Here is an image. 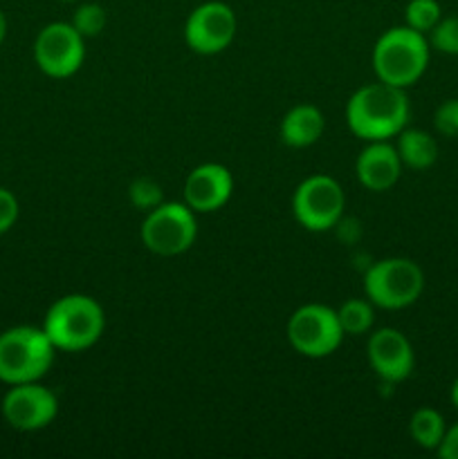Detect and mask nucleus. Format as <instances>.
I'll use <instances>...</instances> for the list:
<instances>
[{
    "mask_svg": "<svg viewBox=\"0 0 458 459\" xmlns=\"http://www.w3.org/2000/svg\"><path fill=\"white\" fill-rule=\"evenodd\" d=\"M411 106L407 92L389 83H366L350 94L346 103V126L364 142L398 137L409 124Z\"/></svg>",
    "mask_w": 458,
    "mask_h": 459,
    "instance_id": "obj_1",
    "label": "nucleus"
},
{
    "mask_svg": "<svg viewBox=\"0 0 458 459\" xmlns=\"http://www.w3.org/2000/svg\"><path fill=\"white\" fill-rule=\"evenodd\" d=\"M40 327L61 352H84L101 339L106 314L92 296L67 294L49 305Z\"/></svg>",
    "mask_w": 458,
    "mask_h": 459,
    "instance_id": "obj_2",
    "label": "nucleus"
},
{
    "mask_svg": "<svg viewBox=\"0 0 458 459\" xmlns=\"http://www.w3.org/2000/svg\"><path fill=\"white\" fill-rule=\"evenodd\" d=\"M429 56L431 45L425 34L409 25L391 27L373 48V70L382 83L407 90L425 74Z\"/></svg>",
    "mask_w": 458,
    "mask_h": 459,
    "instance_id": "obj_3",
    "label": "nucleus"
},
{
    "mask_svg": "<svg viewBox=\"0 0 458 459\" xmlns=\"http://www.w3.org/2000/svg\"><path fill=\"white\" fill-rule=\"evenodd\" d=\"M57 348L43 327L16 325L0 332V381L4 385L40 381L54 363Z\"/></svg>",
    "mask_w": 458,
    "mask_h": 459,
    "instance_id": "obj_4",
    "label": "nucleus"
},
{
    "mask_svg": "<svg viewBox=\"0 0 458 459\" xmlns=\"http://www.w3.org/2000/svg\"><path fill=\"white\" fill-rule=\"evenodd\" d=\"M425 290V273L411 258L377 260L364 273V296L375 307L398 309L411 307Z\"/></svg>",
    "mask_w": 458,
    "mask_h": 459,
    "instance_id": "obj_5",
    "label": "nucleus"
},
{
    "mask_svg": "<svg viewBox=\"0 0 458 459\" xmlns=\"http://www.w3.org/2000/svg\"><path fill=\"white\" fill-rule=\"evenodd\" d=\"M142 242L151 254L173 258L196 245L198 220L196 211L184 202H162L144 218Z\"/></svg>",
    "mask_w": 458,
    "mask_h": 459,
    "instance_id": "obj_6",
    "label": "nucleus"
},
{
    "mask_svg": "<svg viewBox=\"0 0 458 459\" xmlns=\"http://www.w3.org/2000/svg\"><path fill=\"white\" fill-rule=\"evenodd\" d=\"M287 341L301 357L326 359L344 343V330L337 318V309L321 303H308L295 309L287 321Z\"/></svg>",
    "mask_w": 458,
    "mask_h": 459,
    "instance_id": "obj_7",
    "label": "nucleus"
},
{
    "mask_svg": "<svg viewBox=\"0 0 458 459\" xmlns=\"http://www.w3.org/2000/svg\"><path fill=\"white\" fill-rule=\"evenodd\" d=\"M344 188L330 175H310L292 195V215L304 229L314 233L337 227L344 213Z\"/></svg>",
    "mask_w": 458,
    "mask_h": 459,
    "instance_id": "obj_8",
    "label": "nucleus"
},
{
    "mask_svg": "<svg viewBox=\"0 0 458 459\" xmlns=\"http://www.w3.org/2000/svg\"><path fill=\"white\" fill-rule=\"evenodd\" d=\"M34 61L49 79H70L81 70L85 58V39L72 22H49L36 34Z\"/></svg>",
    "mask_w": 458,
    "mask_h": 459,
    "instance_id": "obj_9",
    "label": "nucleus"
},
{
    "mask_svg": "<svg viewBox=\"0 0 458 459\" xmlns=\"http://www.w3.org/2000/svg\"><path fill=\"white\" fill-rule=\"evenodd\" d=\"M238 21L233 9L220 0H209L193 9L184 22V43L191 52L214 56L225 52L236 36Z\"/></svg>",
    "mask_w": 458,
    "mask_h": 459,
    "instance_id": "obj_10",
    "label": "nucleus"
},
{
    "mask_svg": "<svg viewBox=\"0 0 458 459\" xmlns=\"http://www.w3.org/2000/svg\"><path fill=\"white\" fill-rule=\"evenodd\" d=\"M0 411H3L4 421L13 430L36 433V430L48 429L57 420L58 397L40 381L9 385L3 403H0Z\"/></svg>",
    "mask_w": 458,
    "mask_h": 459,
    "instance_id": "obj_11",
    "label": "nucleus"
},
{
    "mask_svg": "<svg viewBox=\"0 0 458 459\" xmlns=\"http://www.w3.org/2000/svg\"><path fill=\"white\" fill-rule=\"evenodd\" d=\"M366 357L371 370L384 384H400L409 379L416 366V354L407 336L395 327H382L368 336Z\"/></svg>",
    "mask_w": 458,
    "mask_h": 459,
    "instance_id": "obj_12",
    "label": "nucleus"
},
{
    "mask_svg": "<svg viewBox=\"0 0 458 459\" xmlns=\"http://www.w3.org/2000/svg\"><path fill=\"white\" fill-rule=\"evenodd\" d=\"M233 193V178L227 166L200 164L184 179V204L196 213H211L223 209Z\"/></svg>",
    "mask_w": 458,
    "mask_h": 459,
    "instance_id": "obj_13",
    "label": "nucleus"
},
{
    "mask_svg": "<svg viewBox=\"0 0 458 459\" xmlns=\"http://www.w3.org/2000/svg\"><path fill=\"white\" fill-rule=\"evenodd\" d=\"M355 175L359 184L373 193L389 191L402 175V161L389 139L368 142V146L355 160Z\"/></svg>",
    "mask_w": 458,
    "mask_h": 459,
    "instance_id": "obj_14",
    "label": "nucleus"
},
{
    "mask_svg": "<svg viewBox=\"0 0 458 459\" xmlns=\"http://www.w3.org/2000/svg\"><path fill=\"white\" fill-rule=\"evenodd\" d=\"M323 128H326V119L323 112L313 103H299V106L290 108L286 117L281 119V142L290 148H310L321 139Z\"/></svg>",
    "mask_w": 458,
    "mask_h": 459,
    "instance_id": "obj_15",
    "label": "nucleus"
},
{
    "mask_svg": "<svg viewBox=\"0 0 458 459\" xmlns=\"http://www.w3.org/2000/svg\"><path fill=\"white\" fill-rule=\"evenodd\" d=\"M395 151H398L402 166L413 170L431 169L438 160V143L427 130L420 128H404L398 134Z\"/></svg>",
    "mask_w": 458,
    "mask_h": 459,
    "instance_id": "obj_16",
    "label": "nucleus"
},
{
    "mask_svg": "<svg viewBox=\"0 0 458 459\" xmlns=\"http://www.w3.org/2000/svg\"><path fill=\"white\" fill-rule=\"evenodd\" d=\"M445 430H447L445 417L436 408H418L411 415V420H409V435L425 451H436L440 446Z\"/></svg>",
    "mask_w": 458,
    "mask_h": 459,
    "instance_id": "obj_17",
    "label": "nucleus"
},
{
    "mask_svg": "<svg viewBox=\"0 0 458 459\" xmlns=\"http://www.w3.org/2000/svg\"><path fill=\"white\" fill-rule=\"evenodd\" d=\"M337 318L346 336L366 334L375 323V305L368 299H348L337 309Z\"/></svg>",
    "mask_w": 458,
    "mask_h": 459,
    "instance_id": "obj_18",
    "label": "nucleus"
},
{
    "mask_svg": "<svg viewBox=\"0 0 458 459\" xmlns=\"http://www.w3.org/2000/svg\"><path fill=\"white\" fill-rule=\"evenodd\" d=\"M440 18H443V9L438 0H409L404 7V25L425 36L434 30Z\"/></svg>",
    "mask_w": 458,
    "mask_h": 459,
    "instance_id": "obj_19",
    "label": "nucleus"
},
{
    "mask_svg": "<svg viewBox=\"0 0 458 459\" xmlns=\"http://www.w3.org/2000/svg\"><path fill=\"white\" fill-rule=\"evenodd\" d=\"M72 27L79 31L84 39H94L106 27V9L97 3H84L76 7L72 16Z\"/></svg>",
    "mask_w": 458,
    "mask_h": 459,
    "instance_id": "obj_20",
    "label": "nucleus"
},
{
    "mask_svg": "<svg viewBox=\"0 0 458 459\" xmlns=\"http://www.w3.org/2000/svg\"><path fill=\"white\" fill-rule=\"evenodd\" d=\"M427 36L431 49L447 56H458V16H443Z\"/></svg>",
    "mask_w": 458,
    "mask_h": 459,
    "instance_id": "obj_21",
    "label": "nucleus"
},
{
    "mask_svg": "<svg viewBox=\"0 0 458 459\" xmlns=\"http://www.w3.org/2000/svg\"><path fill=\"white\" fill-rule=\"evenodd\" d=\"M128 197H130V204H133L135 209L146 211V213L164 202V197H162V186L151 178L135 179L128 188Z\"/></svg>",
    "mask_w": 458,
    "mask_h": 459,
    "instance_id": "obj_22",
    "label": "nucleus"
},
{
    "mask_svg": "<svg viewBox=\"0 0 458 459\" xmlns=\"http://www.w3.org/2000/svg\"><path fill=\"white\" fill-rule=\"evenodd\" d=\"M434 128L443 137H458V99H447L436 108Z\"/></svg>",
    "mask_w": 458,
    "mask_h": 459,
    "instance_id": "obj_23",
    "label": "nucleus"
},
{
    "mask_svg": "<svg viewBox=\"0 0 458 459\" xmlns=\"http://www.w3.org/2000/svg\"><path fill=\"white\" fill-rule=\"evenodd\" d=\"M18 215H21V204L16 195L9 188L0 186V236L12 231L13 224L18 222Z\"/></svg>",
    "mask_w": 458,
    "mask_h": 459,
    "instance_id": "obj_24",
    "label": "nucleus"
},
{
    "mask_svg": "<svg viewBox=\"0 0 458 459\" xmlns=\"http://www.w3.org/2000/svg\"><path fill=\"white\" fill-rule=\"evenodd\" d=\"M436 453L440 459H458V421L454 426H447L443 442L436 448Z\"/></svg>",
    "mask_w": 458,
    "mask_h": 459,
    "instance_id": "obj_25",
    "label": "nucleus"
},
{
    "mask_svg": "<svg viewBox=\"0 0 458 459\" xmlns=\"http://www.w3.org/2000/svg\"><path fill=\"white\" fill-rule=\"evenodd\" d=\"M4 39H7V16H4V12L0 9V45L4 43Z\"/></svg>",
    "mask_w": 458,
    "mask_h": 459,
    "instance_id": "obj_26",
    "label": "nucleus"
},
{
    "mask_svg": "<svg viewBox=\"0 0 458 459\" xmlns=\"http://www.w3.org/2000/svg\"><path fill=\"white\" fill-rule=\"evenodd\" d=\"M449 399H452L454 408L458 411V379L452 384V390H449Z\"/></svg>",
    "mask_w": 458,
    "mask_h": 459,
    "instance_id": "obj_27",
    "label": "nucleus"
},
{
    "mask_svg": "<svg viewBox=\"0 0 458 459\" xmlns=\"http://www.w3.org/2000/svg\"><path fill=\"white\" fill-rule=\"evenodd\" d=\"M61 3H76V0H61Z\"/></svg>",
    "mask_w": 458,
    "mask_h": 459,
    "instance_id": "obj_28",
    "label": "nucleus"
}]
</instances>
